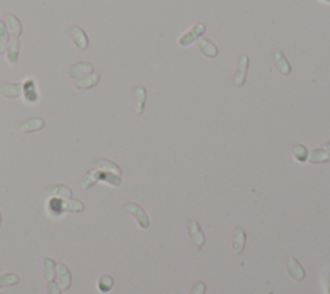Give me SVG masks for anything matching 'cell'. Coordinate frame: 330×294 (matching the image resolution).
I'll use <instances>...</instances> for the list:
<instances>
[{"instance_id":"6da1fadb","label":"cell","mask_w":330,"mask_h":294,"mask_svg":"<svg viewBox=\"0 0 330 294\" xmlns=\"http://www.w3.org/2000/svg\"><path fill=\"white\" fill-rule=\"evenodd\" d=\"M124 208L136 220L137 224L142 230H147V228L150 227V217H148L147 212L140 204H137V203H127V204L124 205Z\"/></svg>"},{"instance_id":"7a4b0ae2","label":"cell","mask_w":330,"mask_h":294,"mask_svg":"<svg viewBox=\"0 0 330 294\" xmlns=\"http://www.w3.org/2000/svg\"><path fill=\"white\" fill-rule=\"evenodd\" d=\"M187 232H188V237L192 241V244L196 247L197 252L203 251L204 245L207 243V236L204 234L203 228L199 224V222L195 220H191L187 226Z\"/></svg>"},{"instance_id":"3957f363","label":"cell","mask_w":330,"mask_h":294,"mask_svg":"<svg viewBox=\"0 0 330 294\" xmlns=\"http://www.w3.org/2000/svg\"><path fill=\"white\" fill-rule=\"evenodd\" d=\"M207 31V26L203 22H199V24L193 25L191 29L183 33V35L178 39V44H180L182 48H186L188 45H191L192 43H195L196 40H199L204 34Z\"/></svg>"},{"instance_id":"277c9868","label":"cell","mask_w":330,"mask_h":294,"mask_svg":"<svg viewBox=\"0 0 330 294\" xmlns=\"http://www.w3.org/2000/svg\"><path fill=\"white\" fill-rule=\"evenodd\" d=\"M249 56L248 54H241L239 61H237L236 70L234 74V84L236 87H243L247 80L248 69H249Z\"/></svg>"},{"instance_id":"5b68a950","label":"cell","mask_w":330,"mask_h":294,"mask_svg":"<svg viewBox=\"0 0 330 294\" xmlns=\"http://www.w3.org/2000/svg\"><path fill=\"white\" fill-rule=\"evenodd\" d=\"M287 272L290 278L298 283L303 281L306 278V270L303 268L302 263L293 256H290L287 259Z\"/></svg>"},{"instance_id":"8992f818","label":"cell","mask_w":330,"mask_h":294,"mask_svg":"<svg viewBox=\"0 0 330 294\" xmlns=\"http://www.w3.org/2000/svg\"><path fill=\"white\" fill-rule=\"evenodd\" d=\"M247 231L243 227H236L231 235V248L236 254H240L247 245Z\"/></svg>"},{"instance_id":"52a82bcc","label":"cell","mask_w":330,"mask_h":294,"mask_svg":"<svg viewBox=\"0 0 330 294\" xmlns=\"http://www.w3.org/2000/svg\"><path fill=\"white\" fill-rule=\"evenodd\" d=\"M57 281L58 285L62 291H69L71 287V281H73V276H71L70 268L67 267L65 263L57 264Z\"/></svg>"},{"instance_id":"ba28073f","label":"cell","mask_w":330,"mask_h":294,"mask_svg":"<svg viewBox=\"0 0 330 294\" xmlns=\"http://www.w3.org/2000/svg\"><path fill=\"white\" fill-rule=\"evenodd\" d=\"M272 62H274V66L281 75L284 76H288L292 73V66H290L289 61H288L287 56L281 52V50H276L274 53V57H272Z\"/></svg>"},{"instance_id":"9c48e42d","label":"cell","mask_w":330,"mask_h":294,"mask_svg":"<svg viewBox=\"0 0 330 294\" xmlns=\"http://www.w3.org/2000/svg\"><path fill=\"white\" fill-rule=\"evenodd\" d=\"M98 81H100V74L92 73L89 74L88 76H81L75 79L73 85H75L77 89H90V88L96 87L97 84H98Z\"/></svg>"},{"instance_id":"30bf717a","label":"cell","mask_w":330,"mask_h":294,"mask_svg":"<svg viewBox=\"0 0 330 294\" xmlns=\"http://www.w3.org/2000/svg\"><path fill=\"white\" fill-rule=\"evenodd\" d=\"M197 47H199V49H200V52L204 56H207L209 58H216L218 53H220L217 45L213 41H210L209 39H207V37H200L197 40Z\"/></svg>"},{"instance_id":"8fae6325","label":"cell","mask_w":330,"mask_h":294,"mask_svg":"<svg viewBox=\"0 0 330 294\" xmlns=\"http://www.w3.org/2000/svg\"><path fill=\"white\" fill-rule=\"evenodd\" d=\"M44 125H45V121H44L43 117H30V119H26L24 123L21 124V132L22 133H33V132L43 129Z\"/></svg>"},{"instance_id":"7c38bea8","label":"cell","mask_w":330,"mask_h":294,"mask_svg":"<svg viewBox=\"0 0 330 294\" xmlns=\"http://www.w3.org/2000/svg\"><path fill=\"white\" fill-rule=\"evenodd\" d=\"M0 93L7 98H17L24 93V84L5 83L0 87Z\"/></svg>"},{"instance_id":"4fadbf2b","label":"cell","mask_w":330,"mask_h":294,"mask_svg":"<svg viewBox=\"0 0 330 294\" xmlns=\"http://www.w3.org/2000/svg\"><path fill=\"white\" fill-rule=\"evenodd\" d=\"M94 165L102 172H107V173L115 174V176L121 177V168L117 164L113 163V161L109 160V159H97L94 161Z\"/></svg>"},{"instance_id":"5bb4252c","label":"cell","mask_w":330,"mask_h":294,"mask_svg":"<svg viewBox=\"0 0 330 294\" xmlns=\"http://www.w3.org/2000/svg\"><path fill=\"white\" fill-rule=\"evenodd\" d=\"M71 37L73 41L76 44V47L81 50H85L89 45V40H88L87 34L84 33L83 29L80 27H73L71 29Z\"/></svg>"},{"instance_id":"9a60e30c","label":"cell","mask_w":330,"mask_h":294,"mask_svg":"<svg viewBox=\"0 0 330 294\" xmlns=\"http://www.w3.org/2000/svg\"><path fill=\"white\" fill-rule=\"evenodd\" d=\"M94 71V66L87 62H77L73 66L70 67V71H69V75L71 77H81L87 74H92Z\"/></svg>"},{"instance_id":"2e32d148","label":"cell","mask_w":330,"mask_h":294,"mask_svg":"<svg viewBox=\"0 0 330 294\" xmlns=\"http://www.w3.org/2000/svg\"><path fill=\"white\" fill-rule=\"evenodd\" d=\"M307 161L311 164H324L330 163V152H328L325 148H316L308 152Z\"/></svg>"},{"instance_id":"e0dca14e","label":"cell","mask_w":330,"mask_h":294,"mask_svg":"<svg viewBox=\"0 0 330 294\" xmlns=\"http://www.w3.org/2000/svg\"><path fill=\"white\" fill-rule=\"evenodd\" d=\"M147 92L145 87H138L134 90V106H136V111L137 114L141 115L145 110V105H146Z\"/></svg>"},{"instance_id":"ac0fdd59","label":"cell","mask_w":330,"mask_h":294,"mask_svg":"<svg viewBox=\"0 0 330 294\" xmlns=\"http://www.w3.org/2000/svg\"><path fill=\"white\" fill-rule=\"evenodd\" d=\"M57 276V262L54 261L53 258L47 257L44 259V279L50 283V281H54Z\"/></svg>"},{"instance_id":"d6986e66","label":"cell","mask_w":330,"mask_h":294,"mask_svg":"<svg viewBox=\"0 0 330 294\" xmlns=\"http://www.w3.org/2000/svg\"><path fill=\"white\" fill-rule=\"evenodd\" d=\"M18 283H20V276L14 272H5V274L0 275V289L16 287Z\"/></svg>"},{"instance_id":"ffe728a7","label":"cell","mask_w":330,"mask_h":294,"mask_svg":"<svg viewBox=\"0 0 330 294\" xmlns=\"http://www.w3.org/2000/svg\"><path fill=\"white\" fill-rule=\"evenodd\" d=\"M113 284H115V280H113L112 276L109 274H105L98 279L97 287H98V291L101 293H109L113 288Z\"/></svg>"},{"instance_id":"44dd1931","label":"cell","mask_w":330,"mask_h":294,"mask_svg":"<svg viewBox=\"0 0 330 294\" xmlns=\"http://www.w3.org/2000/svg\"><path fill=\"white\" fill-rule=\"evenodd\" d=\"M48 194H50L52 196H60V197H70L73 195V191L70 187H67L65 184H54L52 187H49L47 190Z\"/></svg>"},{"instance_id":"7402d4cb","label":"cell","mask_w":330,"mask_h":294,"mask_svg":"<svg viewBox=\"0 0 330 294\" xmlns=\"http://www.w3.org/2000/svg\"><path fill=\"white\" fill-rule=\"evenodd\" d=\"M20 48L21 43L18 39H13V41L10 43V45L8 47V61L9 64L16 65L17 61H18V54H20Z\"/></svg>"},{"instance_id":"603a6c76","label":"cell","mask_w":330,"mask_h":294,"mask_svg":"<svg viewBox=\"0 0 330 294\" xmlns=\"http://www.w3.org/2000/svg\"><path fill=\"white\" fill-rule=\"evenodd\" d=\"M84 203H81L77 199H73V200L62 201V211L66 212H73V213H80L84 211Z\"/></svg>"},{"instance_id":"cb8c5ba5","label":"cell","mask_w":330,"mask_h":294,"mask_svg":"<svg viewBox=\"0 0 330 294\" xmlns=\"http://www.w3.org/2000/svg\"><path fill=\"white\" fill-rule=\"evenodd\" d=\"M8 22H9L10 35H12L14 39H18V37H20L21 33H22V26H21L20 20H18L16 16H13V14H10V16L8 17Z\"/></svg>"},{"instance_id":"d4e9b609","label":"cell","mask_w":330,"mask_h":294,"mask_svg":"<svg viewBox=\"0 0 330 294\" xmlns=\"http://www.w3.org/2000/svg\"><path fill=\"white\" fill-rule=\"evenodd\" d=\"M292 155L297 161L299 163H304L308 159V150H307V147L303 146V145H295L292 148Z\"/></svg>"},{"instance_id":"484cf974","label":"cell","mask_w":330,"mask_h":294,"mask_svg":"<svg viewBox=\"0 0 330 294\" xmlns=\"http://www.w3.org/2000/svg\"><path fill=\"white\" fill-rule=\"evenodd\" d=\"M97 181H100V171H94V169H92V171H89L85 176H84L83 187L85 188V190H89L92 186L96 184Z\"/></svg>"},{"instance_id":"4316f807","label":"cell","mask_w":330,"mask_h":294,"mask_svg":"<svg viewBox=\"0 0 330 294\" xmlns=\"http://www.w3.org/2000/svg\"><path fill=\"white\" fill-rule=\"evenodd\" d=\"M8 45V33L5 29L3 21H0V53L5 52V48Z\"/></svg>"},{"instance_id":"83f0119b","label":"cell","mask_w":330,"mask_h":294,"mask_svg":"<svg viewBox=\"0 0 330 294\" xmlns=\"http://www.w3.org/2000/svg\"><path fill=\"white\" fill-rule=\"evenodd\" d=\"M207 293V284L204 280H196L191 287L190 294H205Z\"/></svg>"},{"instance_id":"f1b7e54d","label":"cell","mask_w":330,"mask_h":294,"mask_svg":"<svg viewBox=\"0 0 330 294\" xmlns=\"http://www.w3.org/2000/svg\"><path fill=\"white\" fill-rule=\"evenodd\" d=\"M47 294H62V289L60 288V285L54 283V281H50L47 287Z\"/></svg>"},{"instance_id":"f546056e","label":"cell","mask_w":330,"mask_h":294,"mask_svg":"<svg viewBox=\"0 0 330 294\" xmlns=\"http://www.w3.org/2000/svg\"><path fill=\"white\" fill-rule=\"evenodd\" d=\"M325 150L328 151V152H330V142H328L327 146H325Z\"/></svg>"},{"instance_id":"4dcf8cb0","label":"cell","mask_w":330,"mask_h":294,"mask_svg":"<svg viewBox=\"0 0 330 294\" xmlns=\"http://www.w3.org/2000/svg\"><path fill=\"white\" fill-rule=\"evenodd\" d=\"M321 1H325V3H329L330 4V0H321Z\"/></svg>"},{"instance_id":"1f68e13d","label":"cell","mask_w":330,"mask_h":294,"mask_svg":"<svg viewBox=\"0 0 330 294\" xmlns=\"http://www.w3.org/2000/svg\"><path fill=\"white\" fill-rule=\"evenodd\" d=\"M0 226H1V212H0Z\"/></svg>"}]
</instances>
